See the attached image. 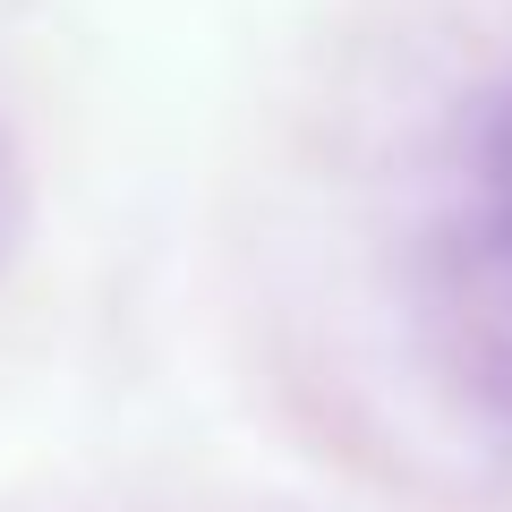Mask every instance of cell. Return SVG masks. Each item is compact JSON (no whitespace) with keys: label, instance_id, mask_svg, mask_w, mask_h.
Wrapping results in <instances>:
<instances>
[{"label":"cell","instance_id":"6da1fadb","mask_svg":"<svg viewBox=\"0 0 512 512\" xmlns=\"http://www.w3.org/2000/svg\"><path fill=\"white\" fill-rule=\"evenodd\" d=\"M495 205H504V222H512V111H504V128H495Z\"/></svg>","mask_w":512,"mask_h":512}]
</instances>
